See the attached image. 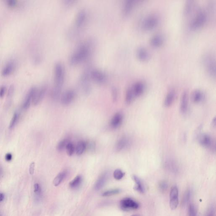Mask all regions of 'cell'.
Returning <instances> with one entry per match:
<instances>
[{
	"mask_svg": "<svg viewBox=\"0 0 216 216\" xmlns=\"http://www.w3.org/2000/svg\"><path fill=\"white\" fill-rule=\"evenodd\" d=\"M87 18V12L84 9L80 10L77 13L75 20V23L78 27L82 26L85 23Z\"/></svg>",
	"mask_w": 216,
	"mask_h": 216,
	"instance_id": "obj_15",
	"label": "cell"
},
{
	"mask_svg": "<svg viewBox=\"0 0 216 216\" xmlns=\"http://www.w3.org/2000/svg\"><path fill=\"white\" fill-rule=\"evenodd\" d=\"M188 107V95L187 91H185L182 93L180 100L181 113L182 114H185L187 111Z\"/></svg>",
	"mask_w": 216,
	"mask_h": 216,
	"instance_id": "obj_14",
	"label": "cell"
},
{
	"mask_svg": "<svg viewBox=\"0 0 216 216\" xmlns=\"http://www.w3.org/2000/svg\"><path fill=\"white\" fill-rule=\"evenodd\" d=\"M20 114L17 112H16L14 113L12 119H11V122H10V124L9 126V129H12L15 127V126L17 124V122L19 119Z\"/></svg>",
	"mask_w": 216,
	"mask_h": 216,
	"instance_id": "obj_34",
	"label": "cell"
},
{
	"mask_svg": "<svg viewBox=\"0 0 216 216\" xmlns=\"http://www.w3.org/2000/svg\"><path fill=\"white\" fill-rule=\"evenodd\" d=\"M35 163L34 162H32L30 165V166H29V173H30V174L33 175L34 172V169H35Z\"/></svg>",
	"mask_w": 216,
	"mask_h": 216,
	"instance_id": "obj_46",
	"label": "cell"
},
{
	"mask_svg": "<svg viewBox=\"0 0 216 216\" xmlns=\"http://www.w3.org/2000/svg\"><path fill=\"white\" fill-rule=\"evenodd\" d=\"M125 174V173H124L122 170L117 169L114 170L113 173V176L115 179L119 180L122 179L124 177Z\"/></svg>",
	"mask_w": 216,
	"mask_h": 216,
	"instance_id": "obj_37",
	"label": "cell"
},
{
	"mask_svg": "<svg viewBox=\"0 0 216 216\" xmlns=\"http://www.w3.org/2000/svg\"><path fill=\"white\" fill-rule=\"evenodd\" d=\"M158 23L159 19L157 16L149 15L143 19L142 21V28L144 30L149 31L156 27Z\"/></svg>",
	"mask_w": 216,
	"mask_h": 216,
	"instance_id": "obj_5",
	"label": "cell"
},
{
	"mask_svg": "<svg viewBox=\"0 0 216 216\" xmlns=\"http://www.w3.org/2000/svg\"><path fill=\"white\" fill-rule=\"evenodd\" d=\"M214 212V209H213V208H211L209 210L206 216H215Z\"/></svg>",
	"mask_w": 216,
	"mask_h": 216,
	"instance_id": "obj_49",
	"label": "cell"
},
{
	"mask_svg": "<svg viewBox=\"0 0 216 216\" xmlns=\"http://www.w3.org/2000/svg\"><path fill=\"white\" fill-rule=\"evenodd\" d=\"M136 57L141 61H146L149 59L150 54L148 50L143 46H139L135 51Z\"/></svg>",
	"mask_w": 216,
	"mask_h": 216,
	"instance_id": "obj_12",
	"label": "cell"
},
{
	"mask_svg": "<svg viewBox=\"0 0 216 216\" xmlns=\"http://www.w3.org/2000/svg\"><path fill=\"white\" fill-rule=\"evenodd\" d=\"M198 141L200 144L205 148H209L213 144L212 138L207 134H203L200 135Z\"/></svg>",
	"mask_w": 216,
	"mask_h": 216,
	"instance_id": "obj_13",
	"label": "cell"
},
{
	"mask_svg": "<svg viewBox=\"0 0 216 216\" xmlns=\"http://www.w3.org/2000/svg\"><path fill=\"white\" fill-rule=\"evenodd\" d=\"M65 78V69L62 64L57 62L54 66V86L61 87Z\"/></svg>",
	"mask_w": 216,
	"mask_h": 216,
	"instance_id": "obj_4",
	"label": "cell"
},
{
	"mask_svg": "<svg viewBox=\"0 0 216 216\" xmlns=\"http://www.w3.org/2000/svg\"><path fill=\"white\" fill-rule=\"evenodd\" d=\"M135 97L141 96L145 89V85L142 81H138L131 86Z\"/></svg>",
	"mask_w": 216,
	"mask_h": 216,
	"instance_id": "obj_11",
	"label": "cell"
},
{
	"mask_svg": "<svg viewBox=\"0 0 216 216\" xmlns=\"http://www.w3.org/2000/svg\"><path fill=\"white\" fill-rule=\"evenodd\" d=\"M136 1L135 0H126L122 7V13L125 15H127L131 13L134 9Z\"/></svg>",
	"mask_w": 216,
	"mask_h": 216,
	"instance_id": "obj_16",
	"label": "cell"
},
{
	"mask_svg": "<svg viewBox=\"0 0 216 216\" xmlns=\"http://www.w3.org/2000/svg\"><path fill=\"white\" fill-rule=\"evenodd\" d=\"M1 169H0V173H1Z\"/></svg>",
	"mask_w": 216,
	"mask_h": 216,
	"instance_id": "obj_53",
	"label": "cell"
},
{
	"mask_svg": "<svg viewBox=\"0 0 216 216\" xmlns=\"http://www.w3.org/2000/svg\"><path fill=\"white\" fill-rule=\"evenodd\" d=\"M188 216H198L197 210L193 204H190L188 209Z\"/></svg>",
	"mask_w": 216,
	"mask_h": 216,
	"instance_id": "obj_36",
	"label": "cell"
},
{
	"mask_svg": "<svg viewBox=\"0 0 216 216\" xmlns=\"http://www.w3.org/2000/svg\"><path fill=\"white\" fill-rule=\"evenodd\" d=\"M108 177V172H106L102 174L99 178L98 179L95 185V189L96 190H99L102 189L107 182Z\"/></svg>",
	"mask_w": 216,
	"mask_h": 216,
	"instance_id": "obj_21",
	"label": "cell"
},
{
	"mask_svg": "<svg viewBox=\"0 0 216 216\" xmlns=\"http://www.w3.org/2000/svg\"><path fill=\"white\" fill-rule=\"evenodd\" d=\"M212 126L213 127H215L216 126V118L215 117L214 119H213V121H212Z\"/></svg>",
	"mask_w": 216,
	"mask_h": 216,
	"instance_id": "obj_50",
	"label": "cell"
},
{
	"mask_svg": "<svg viewBox=\"0 0 216 216\" xmlns=\"http://www.w3.org/2000/svg\"><path fill=\"white\" fill-rule=\"evenodd\" d=\"M17 1L15 0H8L7 1V3L9 7H14L17 4Z\"/></svg>",
	"mask_w": 216,
	"mask_h": 216,
	"instance_id": "obj_45",
	"label": "cell"
},
{
	"mask_svg": "<svg viewBox=\"0 0 216 216\" xmlns=\"http://www.w3.org/2000/svg\"><path fill=\"white\" fill-rule=\"evenodd\" d=\"M90 50V46L88 43H83L70 56V64L73 65L83 61L88 56Z\"/></svg>",
	"mask_w": 216,
	"mask_h": 216,
	"instance_id": "obj_1",
	"label": "cell"
},
{
	"mask_svg": "<svg viewBox=\"0 0 216 216\" xmlns=\"http://www.w3.org/2000/svg\"><path fill=\"white\" fill-rule=\"evenodd\" d=\"M3 195L2 194V193H1L0 192V202L1 201L3 200Z\"/></svg>",
	"mask_w": 216,
	"mask_h": 216,
	"instance_id": "obj_51",
	"label": "cell"
},
{
	"mask_svg": "<svg viewBox=\"0 0 216 216\" xmlns=\"http://www.w3.org/2000/svg\"><path fill=\"white\" fill-rule=\"evenodd\" d=\"M37 88V87H33L29 90L23 103V108L24 109H27L30 107L31 103V101H32L33 98V97L34 95Z\"/></svg>",
	"mask_w": 216,
	"mask_h": 216,
	"instance_id": "obj_19",
	"label": "cell"
},
{
	"mask_svg": "<svg viewBox=\"0 0 216 216\" xmlns=\"http://www.w3.org/2000/svg\"><path fill=\"white\" fill-rule=\"evenodd\" d=\"M14 92V87L13 85H11L9 87V90H8L7 94V99L8 100H10L11 99Z\"/></svg>",
	"mask_w": 216,
	"mask_h": 216,
	"instance_id": "obj_43",
	"label": "cell"
},
{
	"mask_svg": "<svg viewBox=\"0 0 216 216\" xmlns=\"http://www.w3.org/2000/svg\"><path fill=\"white\" fill-rule=\"evenodd\" d=\"M131 216H138L136 215H132Z\"/></svg>",
	"mask_w": 216,
	"mask_h": 216,
	"instance_id": "obj_52",
	"label": "cell"
},
{
	"mask_svg": "<svg viewBox=\"0 0 216 216\" xmlns=\"http://www.w3.org/2000/svg\"><path fill=\"white\" fill-rule=\"evenodd\" d=\"M192 192L191 190L190 189H188L184 193L183 201H182V205L183 206L186 205L190 201L191 196H192Z\"/></svg>",
	"mask_w": 216,
	"mask_h": 216,
	"instance_id": "obj_33",
	"label": "cell"
},
{
	"mask_svg": "<svg viewBox=\"0 0 216 216\" xmlns=\"http://www.w3.org/2000/svg\"><path fill=\"white\" fill-rule=\"evenodd\" d=\"M203 63L208 74L215 79L216 60L214 57L211 55H205L203 57Z\"/></svg>",
	"mask_w": 216,
	"mask_h": 216,
	"instance_id": "obj_3",
	"label": "cell"
},
{
	"mask_svg": "<svg viewBox=\"0 0 216 216\" xmlns=\"http://www.w3.org/2000/svg\"><path fill=\"white\" fill-rule=\"evenodd\" d=\"M159 187L160 190L162 192H164V191H166L168 187L167 183L165 181L161 182L159 184Z\"/></svg>",
	"mask_w": 216,
	"mask_h": 216,
	"instance_id": "obj_41",
	"label": "cell"
},
{
	"mask_svg": "<svg viewBox=\"0 0 216 216\" xmlns=\"http://www.w3.org/2000/svg\"><path fill=\"white\" fill-rule=\"evenodd\" d=\"M135 98L131 86L127 90L126 94V101L127 104L131 103Z\"/></svg>",
	"mask_w": 216,
	"mask_h": 216,
	"instance_id": "obj_32",
	"label": "cell"
},
{
	"mask_svg": "<svg viewBox=\"0 0 216 216\" xmlns=\"http://www.w3.org/2000/svg\"><path fill=\"white\" fill-rule=\"evenodd\" d=\"M34 191L35 193H39L40 192V187L39 184H37V183H36V184H35L34 185Z\"/></svg>",
	"mask_w": 216,
	"mask_h": 216,
	"instance_id": "obj_47",
	"label": "cell"
},
{
	"mask_svg": "<svg viewBox=\"0 0 216 216\" xmlns=\"http://www.w3.org/2000/svg\"><path fill=\"white\" fill-rule=\"evenodd\" d=\"M178 189L176 186L171 188L170 194V206L172 210L177 209L179 204Z\"/></svg>",
	"mask_w": 216,
	"mask_h": 216,
	"instance_id": "obj_8",
	"label": "cell"
},
{
	"mask_svg": "<svg viewBox=\"0 0 216 216\" xmlns=\"http://www.w3.org/2000/svg\"><path fill=\"white\" fill-rule=\"evenodd\" d=\"M165 167L169 171L173 173L176 174L178 172L179 166L178 164L174 160L168 159L165 162Z\"/></svg>",
	"mask_w": 216,
	"mask_h": 216,
	"instance_id": "obj_20",
	"label": "cell"
},
{
	"mask_svg": "<svg viewBox=\"0 0 216 216\" xmlns=\"http://www.w3.org/2000/svg\"><path fill=\"white\" fill-rule=\"evenodd\" d=\"M90 77L95 81L102 83L107 80V75L104 72L99 69H93L90 71Z\"/></svg>",
	"mask_w": 216,
	"mask_h": 216,
	"instance_id": "obj_7",
	"label": "cell"
},
{
	"mask_svg": "<svg viewBox=\"0 0 216 216\" xmlns=\"http://www.w3.org/2000/svg\"><path fill=\"white\" fill-rule=\"evenodd\" d=\"M120 205L121 209L125 211L137 209L139 207L137 202L129 198H124L120 201Z\"/></svg>",
	"mask_w": 216,
	"mask_h": 216,
	"instance_id": "obj_6",
	"label": "cell"
},
{
	"mask_svg": "<svg viewBox=\"0 0 216 216\" xmlns=\"http://www.w3.org/2000/svg\"><path fill=\"white\" fill-rule=\"evenodd\" d=\"M75 95V92L73 90H68L66 91L61 95V103L64 105L69 104L74 99Z\"/></svg>",
	"mask_w": 216,
	"mask_h": 216,
	"instance_id": "obj_9",
	"label": "cell"
},
{
	"mask_svg": "<svg viewBox=\"0 0 216 216\" xmlns=\"http://www.w3.org/2000/svg\"><path fill=\"white\" fill-rule=\"evenodd\" d=\"M12 155H11V153H9L7 154L6 155L5 159L7 161H11V160H12Z\"/></svg>",
	"mask_w": 216,
	"mask_h": 216,
	"instance_id": "obj_48",
	"label": "cell"
},
{
	"mask_svg": "<svg viewBox=\"0 0 216 216\" xmlns=\"http://www.w3.org/2000/svg\"><path fill=\"white\" fill-rule=\"evenodd\" d=\"M207 20V14L205 10L198 9L194 17L190 21L189 26L192 30H197L204 26Z\"/></svg>",
	"mask_w": 216,
	"mask_h": 216,
	"instance_id": "obj_2",
	"label": "cell"
},
{
	"mask_svg": "<svg viewBox=\"0 0 216 216\" xmlns=\"http://www.w3.org/2000/svg\"><path fill=\"white\" fill-rule=\"evenodd\" d=\"M46 90V87L45 86H42L39 88H37L33 98L32 102L33 105L36 106L41 101L45 95Z\"/></svg>",
	"mask_w": 216,
	"mask_h": 216,
	"instance_id": "obj_10",
	"label": "cell"
},
{
	"mask_svg": "<svg viewBox=\"0 0 216 216\" xmlns=\"http://www.w3.org/2000/svg\"><path fill=\"white\" fill-rule=\"evenodd\" d=\"M129 143L128 139L126 136H123L118 140L115 146V149L117 151H120L123 150L127 146Z\"/></svg>",
	"mask_w": 216,
	"mask_h": 216,
	"instance_id": "obj_27",
	"label": "cell"
},
{
	"mask_svg": "<svg viewBox=\"0 0 216 216\" xmlns=\"http://www.w3.org/2000/svg\"><path fill=\"white\" fill-rule=\"evenodd\" d=\"M15 68V63L13 61L9 62L2 70V75L4 77L9 75L13 73Z\"/></svg>",
	"mask_w": 216,
	"mask_h": 216,
	"instance_id": "obj_22",
	"label": "cell"
},
{
	"mask_svg": "<svg viewBox=\"0 0 216 216\" xmlns=\"http://www.w3.org/2000/svg\"><path fill=\"white\" fill-rule=\"evenodd\" d=\"M69 142V141L68 139H64L62 140L58 143L57 147V149L59 151H62L64 149H66L67 144Z\"/></svg>",
	"mask_w": 216,
	"mask_h": 216,
	"instance_id": "obj_35",
	"label": "cell"
},
{
	"mask_svg": "<svg viewBox=\"0 0 216 216\" xmlns=\"http://www.w3.org/2000/svg\"><path fill=\"white\" fill-rule=\"evenodd\" d=\"M175 95L174 90H170L168 92L164 100V106L165 107H169L172 105L174 100Z\"/></svg>",
	"mask_w": 216,
	"mask_h": 216,
	"instance_id": "obj_26",
	"label": "cell"
},
{
	"mask_svg": "<svg viewBox=\"0 0 216 216\" xmlns=\"http://www.w3.org/2000/svg\"><path fill=\"white\" fill-rule=\"evenodd\" d=\"M66 152L68 156H71L74 153L75 151V148L73 143L72 142H69L67 144V146L66 148Z\"/></svg>",
	"mask_w": 216,
	"mask_h": 216,
	"instance_id": "obj_38",
	"label": "cell"
},
{
	"mask_svg": "<svg viewBox=\"0 0 216 216\" xmlns=\"http://www.w3.org/2000/svg\"><path fill=\"white\" fill-rule=\"evenodd\" d=\"M86 149V142L80 141L78 142L75 148V151L77 155H80L83 153Z\"/></svg>",
	"mask_w": 216,
	"mask_h": 216,
	"instance_id": "obj_29",
	"label": "cell"
},
{
	"mask_svg": "<svg viewBox=\"0 0 216 216\" xmlns=\"http://www.w3.org/2000/svg\"><path fill=\"white\" fill-rule=\"evenodd\" d=\"M112 97L113 101H115L117 99L118 96V92L116 87H113L112 89Z\"/></svg>",
	"mask_w": 216,
	"mask_h": 216,
	"instance_id": "obj_42",
	"label": "cell"
},
{
	"mask_svg": "<svg viewBox=\"0 0 216 216\" xmlns=\"http://www.w3.org/2000/svg\"><path fill=\"white\" fill-rule=\"evenodd\" d=\"M6 87L5 86H2L0 87V98H3L6 92Z\"/></svg>",
	"mask_w": 216,
	"mask_h": 216,
	"instance_id": "obj_44",
	"label": "cell"
},
{
	"mask_svg": "<svg viewBox=\"0 0 216 216\" xmlns=\"http://www.w3.org/2000/svg\"><path fill=\"white\" fill-rule=\"evenodd\" d=\"M195 7L194 2L192 0H188L184 3L183 8V13L185 16L191 15Z\"/></svg>",
	"mask_w": 216,
	"mask_h": 216,
	"instance_id": "obj_24",
	"label": "cell"
},
{
	"mask_svg": "<svg viewBox=\"0 0 216 216\" xmlns=\"http://www.w3.org/2000/svg\"><path fill=\"white\" fill-rule=\"evenodd\" d=\"M82 180V177L80 175L77 176L73 180L70 182L69 183L70 187L72 189L77 188L81 184Z\"/></svg>",
	"mask_w": 216,
	"mask_h": 216,
	"instance_id": "obj_30",
	"label": "cell"
},
{
	"mask_svg": "<svg viewBox=\"0 0 216 216\" xmlns=\"http://www.w3.org/2000/svg\"><path fill=\"white\" fill-rule=\"evenodd\" d=\"M204 98V93L199 90H195L191 95V100L194 103H199L202 101Z\"/></svg>",
	"mask_w": 216,
	"mask_h": 216,
	"instance_id": "obj_25",
	"label": "cell"
},
{
	"mask_svg": "<svg viewBox=\"0 0 216 216\" xmlns=\"http://www.w3.org/2000/svg\"><path fill=\"white\" fill-rule=\"evenodd\" d=\"M149 42L152 46L158 47L161 46L164 43V37L161 34H155L151 37Z\"/></svg>",
	"mask_w": 216,
	"mask_h": 216,
	"instance_id": "obj_18",
	"label": "cell"
},
{
	"mask_svg": "<svg viewBox=\"0 0 216 216\" xmlns=\"http://www.w3.org/2000/svg\"><path fill=\"white\" fill-rule=\"evenodd\" d=\"M61 87H58V86H54L52 89L51 95L52 99L54 100H57L59 99L61 95Z\"/></svg>",
	"mask_w": 216,
	"mask_h": 216,
	"instance_id": "obj_31",
	"label": "cell"
},
{
	"mask_svg": "<svg viewBox=\"0 0 216 216\" xmlns=\"http://www.w3.org/2000/svg\"><path fill=\"white\" fill-rule=\"evenodd\" d=\"M132 179L135 184L134 187V190H136L137 192H140V193H144L145 191V188L144 186L141 179L136 175H133Z\"/></svg>",
	"mask_w": 216,
	"mask_h": 216,
	"instance_id": "obj_23",
	"label": "cell"
},
{
	"mask_svg": "<svg viewBox=\"0 0 216 216\" xmlns=\"http://www.w3.org/2000/svg\"><path fill=\"white\" fill-rule=\"evenodd\" d=\"M67 174V171L66 170H64L62 172L60 173L54 179L53 183L55 186H58L66 178Z\"/></svg>",
	"mask_w": 216,
	"mask_h": 216,
	"instance_id": "obj_28",
	"label": "cell"
},
{
	"mask_svg": "<svg viewBox=\"0 0 216 216\" xmlns=\"http://www.w3.org/2000/svg\"><path fill=\"white\" fill-rule=\"evenodd\" d=\"M123 115L120 113L115 114L110 121V126L112 128L116 129L120 127L123 121Z\"/></svg>",
	"mask_w": 216,
	"mask_h": 216,
	"instance_id": "obj_17",
	"label": "cell"
},
{
	"mask_svg": "<svg viewBox=\"0 0 216 216\" xmlns=\"http://www.w3.org/2000/svg\"><path fill=\"white\" fill-rule=\"evenodd\" d=\"M120 191L121 190L118 189L108 190V191L103 192L102 194V196L104 197L110 196H113V195L117 194L120 193Z\"/></svg>",
	"mask_w": 216,
	"mask_h": 216,
	"instance_id": "obj_39",
	"label": "cell"
},
{
	"mask_svg": "<svg viewBox=\"0 0 216 216\" xmlns=\"http://www.w3.org/2000/svg\"><path fill=\"white\" fill-rule=\"evenodd\" d=\"M86 143V149L91 152H93L95 151L96 145L95 142L93 141H90Z\"/></svg>",
	"mask_w": 216,
	"mask_h": 216,
	"instance_id": "obj_40",
	"label": "cell"
}]
</instances>
